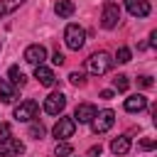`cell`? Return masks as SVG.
I'll return each mask as SVG.
<instances>
[{"label": "cell", "mask_w": 157, "mask_h": 157, "mask_svg": "<svg viewBox=\"0 0 157 157\" xmlns=\"http://www.w3.org/2000/svg\"><path fill=\"white\" fill-rule=\"evenodd\" d=\"M110 66H113V59H110L108 52H96V54H91V56L86 59V71L93 74V76H103V74H108Z\"/></svg>", "instance_id": "1"}, {"label": "cell", "mask_w": 157, "mask_h": 157, "mask_svg": "<svg viewBox=\"0 0 157 157\" xmlns=\"http://www.w3.org/2000/svg\"><path fill=\"white\" fill-rule=\"evenodd\" d=\"M64 42H66V47L69 49H74V52H78L83 44H86V32H83V27H78V25H66V29H64Z\"/></svg>", "instance_id": "2"}, {"label": "cell", "mask_w": 157, "mask_h": 157, "mask_svg": "<svg viewBox=\"0 0 157 157\" xmlns=\"http://www.w3.org/2000/svg\"><path fill=\"white\" fill-rule=\"evenodd\" d=\"M113 123H115V113L110 108H105V110H96V115L91 120V128H93L96 135H103V132H108L113 128Z\"/></svg>", "instance_id": "3"}, {"label": "cell", "mask_w": 157, "mask_h": 157, "mask_svg": "<svg viewBox=\"0 0 157 157\" xmlns=\"http://www.w3.org/2000/svg\"><path fill=\"white\" fill-rule=\"evenodd\" d=\"M44 113H49V115H61L64 113V108H66V96L61 93V91H54V93H49L47 98H44Z\"/></svg>", "instance_id": "4"}, {"label": "cell", "mask_w": 157, "mask_h": 157, "mask_svg": "<svg viewBox=\"0 0 157 157\" xmlns=\"http://www.w3.org/2000/svg\"><path fill=\"white\" fill-rule=\"evenodd\" d=\"M37 110H39V103L37 101H32V98H27V101H22L17 108H15V120H20V123H29V120H34L37 118Z\"/></svg>", "instance_id": "5"}, {"label": "cell", "mask_w": 157, "mask_h": 157, "mask_svg": "<svg viewBox=\"0 0 157 157\" xmlns=\"http://www.w3.org/2000/svg\"><path fill=\"white\" fill-rule=\"evenodd\" d=\"M120 20V7L115 2H105L103 5V12H101V27L103 29H113Z\"/></svg>", "instance_id": "6"}, {"label": "cell", "mask_w": 157, "mask_h": 157, "mask_svg": "<svg viewBox=\"0 0 157 157\" xmlns=\"http://www.w3.org/2000/svg\"><path fill=\"white\" fill-rule=\"evenodd\" d=\"M25 152V145L17 140V137H5V140H0V157H20Z\"/></svg>", "instance_id": "7"}, {"label": "cell", "mask_w": 157, "mask_h": 157, "mask_svg": "<svg viewBox=\"0 0 157 157\" xmlns=\"http://www.w3.org/2000/svg\"><path fill=\"white\" fill-rule=\"evenodd\" d=\"M74 130H76V123H74V118H66V115H61L59 120H56V125H54V137L56 140H66V137H71L74 135Z\"/></svg>", "instance_id": "8"}, {"label": "cell", "mask_w": 157, "mask_h": 157, "mask_svg": "<svg viewBox=\"0 0 157 157\" xmlns=\"http://www.w3.org/2000/svg\"><path fill=\"white\" fill-rule=\"evenodd\" d=\"M25 61L27 64H32V66H39V64H44V59H47V49L42 47V44H29L27 49H25Z\"/></svg>", "instance_id": "9"}, {"label": "cell", "mask_w": 157, "mask_h": 157, "mask_svg": "<svg viewBox=\"0 0 157 157\" xmlns=\"http://www.w3.org/2000/svg\"><path fill=\"white\" fill-rule=\"evenodd\" d=\"M96 115V105L93 103H78L74 110V123H91Z\"/></svg>", "instance_id": "10"}, {"label": "cell", "mask_w": 157, "mask_h": 157, "mask_svg": "<svg viewBox=\"0 0 157 157\" xmlns=\"http://www.w3.org/2000/svg\"><path fill=\"white\" fill-rule=\"evenodd\" d=\"M125 7H128V12L132 17H147L150 10H152L147 0H125Z\"/></svg>", "instance_id": "11"}, {"label": "cell", "mask_w": 157, "mask_h": 157, "mask_svg": "<svg viewBox=\"0 0 157 157\" xmlns=\"http://www.w3.org/2000/svg\"><path fill=\"white\" fill-rule=\"evenodd\" d=\"M34 78H37L42 86H54V83H56V76H54V71H52L49 66H44V64L34 66Z\"/></svg>", "instance_id": "12"}, {"label": "cell", "mask_w": 157, "mask_h": 157, "mask_svg": "<svg viewBox=\"0 0 157 157\" xmlns=\"http://www.w3.org/2000/svg\"><path fill=\"white\" fill-rule=\"evenodd\" d=\"M145 108H147V98H145L142 93H135V96L125 98V110H128V113H140V110H145Z\"/></svg>", "instance_id": "13"}, {"label": "cell", "mask_w": 157, "mask_h": 157, "mask_svg": "<svg viewBox=\"0 0 157 157\" xmlns=\"http://www.w3.org/2000/svg\"><path fill=\"white\" fill-rule=\"evenodd\" d=\"M110 152L118 155V157H120V155H128V152H130V137H128V135H118V137L110 142Z\"/></svg>", "instance_id": "14"}, {"label": "cell", "mask_w": 157, "mask_h": 157, "mask_svg": "<svg viewBox=\"0 0 157 157\" xmlns=\"http://www.w3.org/2000/svg\"><path fill=\"white\" fill-rule=\"evenodd\" d=\"M0 98L5 103H12L17 98V86H12L7 78H0Z\"/></svg>", "instance_id": "15"}, {"label": "cell", "mask_w": 157, "mask_h": 157, "mask_svg": "<svg viewBox=\"0 0 157 157\" xmlns=\"http://www.w3.org/2000/svg\"><path fill=\"white\" fill-rule=\"evenodd\" d=\"M74 10H76V7H74V2H71V0H59V2L54 5V12H56L59 17H71V15H74Z\"/></svg>", "instance_id": "16"}, {"label": "cell", "mask_w": 157, "mask_h": 157, "mask_svg": "<svg viewBox=\"0 0 157 157\" xmlns=\"http://www.w3.org/2000/svg\"><path fill=\"white\" fill-rule=\"evenodd\" d=\"M7 76H10L7 81H10L12 86H25V83H27V76L22 74V69H20V66H10Z\"/></svg>", "instance_id": "17"}, {"label": "cell", "mask_w": 157, "mask_h": 157, "mask_svg": "<svg viewBox=\"0 0 157 157\" xmlns=\"http://www.w3.org/2000/svg\"><path fill=\"white\" fill-rule=\"evenodd\" d=\"M25 5V0H0V20L5 17V15H10V12H15L17 7H22Z\"/></svg>", "instance_id": "18"}, {"label": "cell", "mask_w": 157, "mask_h": 157, "mask_svg": "<svg viewBox=\"0 0 157 157\" xmlns=\"http://www.w3.org/2000/svg\"><path fill=\"white\" fill-rule=\"evenodd\" d=\"M71 152H74V147H71L69 142H64V140H59L56 147H54V155H56V157H69Z\"/></svg>", "instance_id": "19"}, {"label": "cell", "mask_w": 157, "mask_h": 157, "mask_svg": "<svg viewBox=\"0 0 157 157\" xmlns=\"http://www.w3.org/2000/svg\"><path fill=\"white\" fill-rule=\"evenodd\" d=\"M113 86H115V91H128L130 81H128V76H125V74H118V76L113 78Z\"/></svg>", "instance_id": "20"}, {"label": "cell", "mask_w": 157, "mask_h": 157, "mask_svg": "<svg viewBox=\"0 0 157 157\" xmlns=\"http://www.w3.org/2000/svg\"><path fill=\"white\" fill-rule=\"evenodd\" d=\"M29 137H34V140L44 137V125H42V123H32V125H29Z\"/></svg>", "instance_id": "21"}, {"label": "cell", "mask_w": 157, "mask_h": 157, "mask_svg": "<svg viewBox=\"0 0 157 157\" xmlns=\"http://www.w3.org/2000/svg\"><path fill=\"white\" fill-rule=\"evenodd\" d=\"M115 61H118V64H128V61H130V49H128V47H120L118 54H115Z\"/></svg>", "instance_id": "22"}, {"label": "cell", "mask_w": 157, "mask_h": 157, "mask_svg": "<svg viewBox=\"0 0 157 157\" xmlns=\"http://www.w3.org/2000/svg\"><path fill=\"white\" fill-rule=\"evenodd\" d=\"M69 81L74 86H83L86 83V76H83V71H74V74H69Z\"/></svg>", "instance_id": "23"}, {"label": "cell", "mask_w": 157, "mask_h": 157, "mask_svg": "<svg viewBox=\"0 0 157 157\" xmlns=\"http://www.w3.org/2000/svg\"><path fill=\"white\" fill-rule=\"evenodd\" d=\"M64 61H66V59H64V54H61V52H54V56H52V64H54V66H61Z\"/></svg>", "instance_id": "24"}, {"label": "cell", "mask_w": 157, "mask_h": 157, "mask_svg": "<svg viewBox=\"0 0 157 157\" xmlns=\"http://www.w3.org/2000/svg\"><path fill=\"white\" fill-rule=\"evenodd\" d=\"M5 137H10V125L0 123V140H5Z\"/></svg>", "instance_id": "25"}, {"label": "cell", "mask_w": 157, "mask_h": 157, "mask_svg": "<svg viewBox=\"0 0 157 157\" xmlns=\"http://www.w3.org/2000/svg\"><path fill=\"white\" fill-rule=\"evenodd\" d=\"M140 147L142 150H155V140H140Z\"/></svg>", "instance_id": "26"}, {"label": "cell", "mask_w": 157, "mask_h": 157, "mask_svg": "<svg viewBox=\"0 0 157 157\" xmlns=\"http://www.w3.org/2000/svg\"><path fill=\"white\" fill-rule=\"evenodd\" d=\"M101 152H103V147H101V145H93V147L88 150V157H98Z\"/></svg>", "instance_id": "27"}, {"label": "cell", "mask_w": 157, "mask_h": 157, "mask_svg": "<svg viewBox=\"0 0 157 157\" xmlns=\"http://www.w3.org/2000/svg\"><path fill=\"white\" fill-rule=\"evenodd\" d=\"M140 86H145V88L152 86V78H150V76H140Z\"/></svg>", "instance_id": "28"}, {"label": "cell", "mask_w": 157, "mask_h": 157, "mask_svg": "<svg viewBox=\"0 0 157 157\" xmlns=\"http://www.w3.org/2000/svg\"><path fill=\"white\" fill-rule=\"evenodd\" d=\"M101 98H103V101H110V98H113V91H110V88L101 91Z\"/></svg>", "instance_id": "29"}, {"label": "cell", "mask_w": 157, "mask_h": 157, "mask_svg": "<svg viewBox=\"0 0 157 157\" xmlns=\"http://www.w3.org/2000/svg\"><path fill=\"white\" fill-rule=\"evenodd\" d=\"M0 49H2V44H0Z\"/></svg>", "instance_id": "30"}, {"label": "cell", "mask_w": 157, "mask_h": 157, "mask_svg": "<svg viewBox=\"0 0 157 157\" xmlns=\"http://www.w3.org/2000/svg\"><path fill=\"white\" fill-rule=\"evenodd\" d=\"M69 157H71V155H69Z\"/></svg>", "instance_id": "31"}]
</instances>
